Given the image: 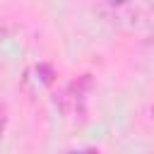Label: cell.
Returning a JSON list of instances; mask_svg holds the SVG:
<instances>
[{"instance_id": "obj_3", "label": "cell", "mask_w": 154, "mask_h": 154, "mask_svg": "<svg viewBox=\"0 0 154 154\" xmlns=\"http://www.w3.org/2000/svg\"><path fill=\"white\" fill-rule=\"evenodd\" d=\"M72 154H99V149H84V152H72Z\"/></svg>"}, {"instance_id": "obj_2", "label": "cell", "mask_w": 154, "mask_h": 154, "mask_svg": "<svg viewBox=\"0 0 154 154\" xmlns=\"http://www.w3.org/2000/svg\"><path fill=\"white\" fill-rule=\"evenodd\" d=\"M38 75H41L43 84H51V82H53V70H51L48 65H38Z\"/></svg>"}, {"instance_id": "obj_4", "label": "cell", "mask_w": 154, "mask_h": 154, "mask_svg": "<svg viewBox=\"0 0 154 154\" xmlns=\"http://www.w3.org/2000/svg\"><path fill=\"white\" fill-rule=\"evenodd\" d=\"M5 36H7V29H5V26H0V41H2Z\"/></svg>"}, {"instance_id": "obj_1", "label": "cell", "mask_w": 154, "mask_h": 154, "mask_svg": "<svg viewBox=\"0 0 154 154\" xmlns=\"http://www.w3.org/2000/svg\"><path fill=\"white\" fill-rule=\"evenodd\" d=\"M91 89V77L89 75H82L79 79H75L60 96V106L63 111H77V106L87 99V91Z\"/></svg>"}]
</instances>
